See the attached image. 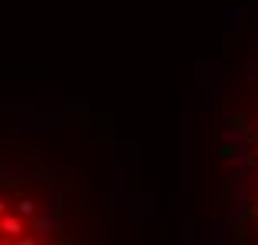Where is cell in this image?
Listing matches in <instances>:
<instances>
[{"label":"cell","mask_w":258,"mask_h":245,"mask_svg":"<svg viewBox=\"0 0 258 245\" xmlns=\"http://www.w3.org/2000/svg\"><path fill=\"white\" fill-rule=\"evenodd\" d=\"M56 229H60V222H56V219H33V232L40 235V242H43V238H50Z\"/></svg>","instance_id":"cell-2"},{"label":"cell","mask_w":258,"mask_h":245,"mask_svg":"<svg viewBox=\"0 0 258 245\" xmlns=\"http://www.w3.org/2000/svg\"><path fill=\"white\" fill-rule=\"evenodd\" d=\"M17 212H20L23 219H37V202L33 199H20L17 202Z\"/></svg>","instance_id":"cell-3"},{"label":"cell","mask_w":258,"mask_h":245,"mask_svg":"<svg viewBox=\"0 0 258 245\" xmlns=\"http://www.w3.org/2000/svg\"><path fill=\"white\" fill-rule=\"evenodd\" d=\"M4 212H7V202H4V199H0V215H4Z\"/></svg>","instance_id":"cell-4"},{"label":"cell","mask_w":258,"mask_h":245,"mask_svg":"<svg viewBox=\"0 0 258 245\" xmlns=\"http://www.w3.org/2000/svg\"><path fill=\"white\" fill-rule=\"evenodd\" d=\"M0 238H4V232H0Z\"/></svg>","instance_id":"cell-5"},{"label":"cell","mask_w":258,"mask_h":245,"mask_svg":"<svg viewBox=\"0 0 258 245\" xmlns=\"http://www.w3.org/2000/svg\"><path fill=\"white\" fill-rule=\"evenodd\" d=\"M0 232L7 238H20L23 235V215L20 212H4L0 215Z\"/></svg>","instance_id":"cell-1"}]
</instances>
